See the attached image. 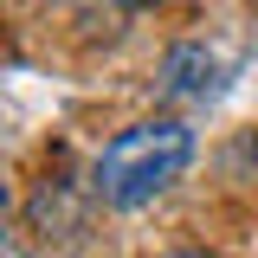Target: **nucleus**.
<instances>
[{"instance_id": "20e7f679", "label": "nucleus", "mask_w": 258, "mask_h": 258, "mask_svg": "<svg viewBox=\"0 0 258 258\" xmlns=\"http://www.w3.org/2000/svg\"><path fill=\"white\" fill-rule=\"evenodd\" d=\"M239 155H252V181H258V136H245V142H239Z\"/></svg>"}, {"instance_id": "f257e3e1", "label": "nucleus", "mask_w": 258, "mask_h": 258, "mask_svg": "<svg viewBox=\"0 0 258 258\" xmlns=\"http://www.w3.org/2000/svg\"><path fill=\"white\" fill-rule=\"evenodd\" d=\"M194 161V129L174 123V116H149V123L123 129L103 155H97V174L91 187L103 207H116V213H136V207H149L155 194H168L181 174H187Z\"/></svg>"}, {"instance_id": "f03ea898", "label": "nucleus", "mask_w": 258, "mask_h": 258, "mask_svg": "<svg viewBox=\"0 0 258 258\" xmlns=\"http://www.w3.org/2000/svg\"><path fill=\"white\" fill-rule=\"evenodd\" d=\"M161 91L174 103H213L226 91V58L213 45H174L161 58Z\"/></svg>"}, {"instance_id": "7ed1b4c3", "label": "nucleus", "mask_w": 258, "mask_h": 258, "mask_svg": "<svg viewBox=\"0 0 258 258\" xmlns=\"http://www.w3.org/2000/svg\"><path fill=\"white\" fill-rule=\"evenodd\" d=\"M0 258H26V245H20V232L0 220Z\"/></svg>"}, {"instance_id": "39448f33", "label": "nucleus", "mask_w": 258, "mask_h": 258, "mask_svg": "<svg viewBox=\"0 0 258 258\" xmlns=\"http://www.w3.org/2000/svg\"><path fill=\"white\" fill-rule=\"evenodd\" d=\"M7 213H13V200H7V187H0V220H7Z\"/></svg>"}, {"instance_id": "0eeeda50", "label": "nucleus", "mask_w": 258, "mask_h": 258, "mask_svg": "<svg viewBox=\"0 0 258 258\" xmlns=\"http://www.w3.org/2000/svg\"><path fill=\"white\" fill-rule=\"evenodd\" d=\"M174 258H207V252H174Z\"/></svg>"}, {"instance_id": "423d86ee", "label": "nucleus", "mask_w": 258, "mask_h": 258, "mask_svg": "<svg viewBox=\"0 0 258 258\" xmlns=\"http://www.w3.org/2000/svg\"><path fill=\"white\" fill-rule=\"evenodd\" d=\"M123 7H168V0H123Z\"/></svg>"}]
</instances>
